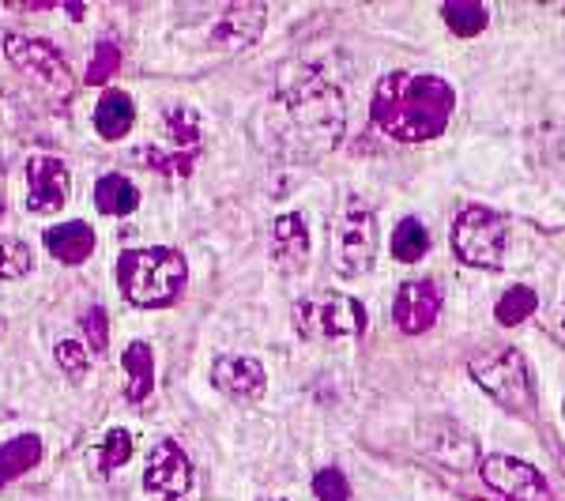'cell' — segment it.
<instances>
[{"label": "cell", "mask_w": 565, "mask_h": 501, "mask_svg": "<svg viewBox=\"0 0 565 501\" xmlns=\"http://www.w3.org/2000/svg\"><path fill=\"white\" fill-rule=\"evenodd\" d=\"M348 129V106L343 95L321 76H306L302 84L276 90L257 117V132L264 148L290 162H317Z\"/></svg>", "instance_id": "cell-1"}, {"label": "cell", "mask_w": 565, "mask_h": 501, "mask_svg": "<svg viewBox=\"0 0 565 501\" xmlns=\"http://www.w3.org/2000/svg\"><path fill=\"white\" fill-rule=\"evenodd\" d=\"M457 90L449 79L430 72H388L373 90L370 117L388 140L426 143L449 129Z\"/></svg>", "instance_id": "cell-2"}, {"label": "cell", "mask_w": 565, "mask_h": 501, "mask_svg": "<svg viewBox=\"0 0 565 501\" xmlns=\"http://www.w3.org/2000/svg\"><path fill=\"white\" fill-rule=\"evenodd\" d=\"M189 264L170 245H154V249H125L117 257V287H121L125 302L136 309H167L174 306L185 290Z\"/></svg>", "instance_id": "cell-3"}, {"label": "cell", "mask_w": 565, "mask_h": 501, "mask_svg": "<svg viewBox=\"0 0 565 501\" xmlns=\"http://www.w3.org/2000/svg\"><path fill=\"white\" fill-rule=\"evenodd\" d=\"M468 370L482 393L505 407V412H513V415L535 412V381H532V370H527L524 354L516 348L482 351L468 362Z\"/></svg>", "instance_id": "cell-4"}, {"label": "cell", "mask_w": 565, "mask_h": 501, "mask_svg": "<svg viewBox=\"0 0 565 501\" xmlns=\"http://www.w3.org/2000/svg\"><path fill=\"white\" fill-rule=\"evenodd\" d=\"M377 215L362 196H348L332 218V260L343 279H359L377 264Z\"/></svg>", "instance_id": "cell-5"}, {"label": "cell", "mask_w": 565, "mask_h": 501, "mask_svg": "<svg viewBox=\"0 0 565 501\" xmlns=\"http://www.w3.org/2000/svg\"><path fill=\"white\" fill-rule=\"evenodd\" d=\"M452 253L471 268H501L509 257V218L487 204H468L452 223Z\"/></svg>", "instance_id": "cell-6"}, {"label": "cell", "mask_w": 565, "mask_h": 501, "mask_svg": "<svg viewBox=\"0 0 565 501\" xmlns=\"http://www.w3.org/2000/svg\"><path fill=\"white\" fill-rule=\"evenodd\" d=\"M295 328L302 340H354L370 328V313L351 295H317L295 302Z\"/></svg>", "instance_id": "cell-7"}, {"label": "cell", "mask_w": 565, "mask_h": 501, "mask_svg": "<svg viewBox=\"0 0 565 501\" xmlns=\"http://www.w3.org/2000/svg\"><path fill=\"white\" fill-rule=\"evenodd\" d=\"M0 45H4L8 61H12L26 79H34V84L45 87L50 95L68 98L72 90H76L68 61L61 57L57 45H50L45 39H31V34H4Z\"/></svg>", "instance_id": "cell-8"}, {"label": "cell", "mask_w": 565, "mask_h": 501, "mask_svg": "<svg viewBox=\"0 0 565 501\" xmlns=\"http://www.w3.org/2000/svg\"><path fill=\"white\" fill-rule=\"evenodd\" d=\"M479 476L490 490H498L509 501H551V487L527 460L505 457V452H490L479 460Z\"/></svg>", "instance_id": "cell-9"}, {"label": "cell", "mask_w": 565, "mask_h": 501, "mask_svg": "<svg viewBox=\"0 0 565 501\" xmlns=\"http://www.w3.org/2000/svg\"><path fill=\"white\" fill-rule=\"evenodd\" d=\"M143 490L167 501H178L193 490V460L181 452L174 437H162L151 445L148 463H143Z\"/></svg>", "instance_id": "cell-10"}, {"label": "cell", "mask_w": 565, "mask_h": 501, "mask_svg": "<svg viewBox=\"0 0 565 501\" xmlns=\"http://www.w3.org/2000/svg\"><path fill=\"white\" fill-rule=\"evenodd\" d=\"M72 196V174L53 154H31L26 159V212L53 215L68 204Z\"/></svg>", "instance_id": "cell-11"}, {"label": "cell", "mask_w": 565, "mask_h": 501, "mask_svg": "<svg viewBox=\"0 0 565 501\" xmlns=\"http://www.w3.org/2000/svg\"><path fill=\"white\" fill-rule=\"evenodd\" d=\"M423 441H426V452H430L434 460H441L445 468L468 471L482 460L476 434H471L468 426L452 423V418H430L423 430Z\"/></svg>", "instance_id": "cell-12"}, {"label": "cell", "mask_w": 565, "mask_h": 501, "mask_svg": "<svg viewBox=\"0 0 565 501\" xmlns=\"http://www.w3.org/2000/svg\"><path fill=\"white\" fill-rule=\"evenodd\" d=\"M441 313V290L426 279H412L396 290V302H392V321L404 335H423L437 324Z\"/></svg>", "instance_id": "cell-13"}, {"label": "cell", "mask_w": 565, "mask_h": 501, "mask_svg": "<svg viewBox=\"0 0 565 501\" xmlns=\"http://www.w3.org/2000/svg\"><path fill=\"white\" fill-rule=\"evenodd\" d=\"M264 15H268V8L264 4H245V0H238V4H226L212 23V45L223 53L249 50L264 31Z\"/></svg>", "instance_id": "cell-14"}, {"label": "cell", "mask_w": 565, "mask_h": 501, "mask_svg": "<svg viewBox=\"0 0 565 501\" xmlns=\"http://www.w3.org/2000/svg\"><path fill=\"white\" fill-rule=\"evenodd\" d=\"M212 385L231 399H260L268 388L264 366L257 359H245V354H218L212 366Z\"/></svg>", "instance_id": "cell-15"}, {"label": "cell", "mask_w": 565, "mask_h": 501, "mask_svg": "<svg viewBox=\"0 0 565 501\" xmlns=\"http://www.w3.org/2000/svg\"><path fill=\"white\" fill-rule=\"evenodd\" d=\"M268 238H271V245H268L271 260H276L287 276L302 268L306 257H309V226H306L302 212H282V215L271 218Z\"/></svg>", "instance_id": "cell-16"}, {"label": "cell", "mask_w": 565, "mask_h": 501, "mask_svg": "<svg viewBox=\"0 0 565 501\" xmlns=\"http://www.w3.org/2000/svg\"><path fill=\"white\" fill-rule=\"evenodd\" d=\"M42 242H45V249H50V257L57 264H68V268L84 264L90 253H95V231H90L84 218H68V223L50 226V231L42 234Z\"/></svg>", "instance_id": "cell-17"}, {"label": "cell", "mask_w": 565, "mask_h": 501, "mask_svg": "<svg viewBox=\"0 0 565 501\" xmlns=\"http://www.w3.org/2000/svg\"><path fill=\"white\" fill-rule=\"evenodd\" d=\"M132 125H136L132 95H125V90H106V95L98 98V106H95V132L103 136V140L117 143V140H125V136L132 132Z\"/></svg>", "instance_id": "cell-18"}, {"label": "cell", "mask_w": 565, "mask_h": 501, "mask_svg": "<svg viewBox=\"0 0 565 501\" xmlns=\"http://www.w3.org/2000/svg\"><path fill=\"white\" fill-rule=\"evenodd\" d=\"M121 373H125V399L129 404H143L154 393V351L143 340H136L121 354Z\"/></svg>", "instance_id": "cell-19"}, {"label": "cell", "mask_w": 565, "mask_h": 501, "mask_svg": "<svg viewBox=\"0 0 565 501\" xmlns=\"http://www.w3.org/2000/svg\"><path fill=\"white\" fill-rule=\"evenodd\" d=\"M42 460V437L39 434H20L12 441L0 445V487L23 479L26 471H34Z\"/></svg>", "instance_id": "cell-20"}, {"label": "cell", "mask_w": 565, "mask_h": 501, "mask_svg": "<svg viewBox=\"0 0 565 501\" xmlns=\"http://www.w3.org/2000/svg\"><path fill=\"white\" fill-rule=\"evenodd\" d=\"M95 207L103 215L129 218L136 207H140V189L125 174H106V178H98V185H95Z\"/></svg>", "instance_id": "cell-21"}, {"label": "cell", "mask_w": 565, "mask_h": 501, "mask_svg": "<svg viewBox=\"0 0 565 501\" xmlns=\"http://www.w3.org/2000/svg\"><path fill=\"white\" fill-rule=\"evenodd\" d=\"M441 20L452 34H460V39H476V34L487 31L490 12L479 0H449V4H441Z\"/></svg>", "instance_id": "cell-22"}, {"label": "cell", "mask_w": 565, "mask_h": 501, "mask_svg": "<svg viewBox=\"0 0 565 501\" xmlns=\"http://www.w3.org/2000/svg\"><path fill=\"white\" fill-rule=\"evenodd\" d=\"M132 460V434L121 430V426H114V430H106V437L98 441V449L90 452V468L98 471V476H114L117 468H125V463Z\"/></svg>", "instance_id": "cell-23"}, {"label": "cell", "mask_w": 565, "mask_h": 501, "mask_svg": "<svg viewBox=\"0 0 565 501\" xmlns=\"http://www.w3.org/2000/svg\"><path fill=\"white\" fill-rule=\"evenodd\" d=\"M430 253V231L418 218H399L392 231V257L399 264H418Z\"/></svg>", "instance_id": "cell-24"}, {"label": "cell", "mask_w": 565, "mask_h": 501, "mask_svg": "<svg viewBox=\"0 0 565 501\" xmlns=\"http://www.w3.org/2000/svg\"><path fill=\"white\" fill-rule=\"evenodd\" d=\"M196 154H200V151H174V148L162 151V148H140V151H136V159H140L143 167L159 170L162 178H170V181H185L189 174H193Z\"/></svg>", "instance_id": "cell-25"}, {"label": "cell", "mask_w": 565, "mask_h": 501, "mask_svg": "<svg viewBox=\"0 0 565 501\" xmlns=\"http://www.w3.org/2000/svg\"><path fill=\"white\" fill-rule=\"evenodd\" d=\"M535 306H540V295H535L532 287L516 284V287H509L505 295H501V302H498V309H494V317H498V324L513 328V324H524L527 317L535 313Z\"/></svg>", "instance_id": "cell-26"}, {"label": "cell", "mask_w": 565, "mask_h": 501, "mask_svg": "<svg viewBox=\"0 0 565 501\" xmlns=\"http://www.w3.org/2000/svg\"><path fill=\"white\" fill-rule=\"evenodd\" d=\"M31 245L20 242V238H4L0 242V279H8V284H15V279H23L26 271H31Z\"/></svg>", "instance_id": "cell-27"}, {"label": "cell", "mask_w": 565, "mask_h": 501, "mask_svg": "<svg viewBox=\"0 0 565 501\" xmlns=\"http://www.w3.org/2000/svg\"><path fill=\"white\" fill-rule=\"evenodd\" d=\"M121 68V50L114 42H98L90 50V65H87V84L90 87H103L114 79V72Z\"/></svg>", "instance_id": "cell-28"}, {"label": "cell", "mask_w": 565, "mask_h": 501, "mask_svg": "<svg viewBox=\"0 0 565 501\" xmlns=\"http://www.w3.org/2000/svg\"><path fill=\"white\" fill-rule=\"evenodd\" d=\"M79 328H84L87 348L95 351V354H103L106 343H109V317H106V309L103 306H90L87 313L79 317Z\"/></svg>", "instance_id": "cell-29"}, {"label": "cell", "mask_w": 565, "mask_h": 501, "mask_svg": "<svg viewBox=\"0 0 565 501\" xmlns=\"http://www.w3.org/2000/svg\"><path fill=\"white\" fill-rule=\"evenodd\" d=\"M313 494L317 501H351V487L340 468H321L313 476Z\"/></svg>", "instance_id": "cell-30"}, {"label": "cell", "mask_w": 565, "mask_h": 501, "mask_svg": "<svg viewBox=\"0 0 565 501\" xmlns=\"http://www.w3.org/2000/svg\"><path fill=\"white\" fill-rule=\"evenodd\" d=\"M57 366L68 373L72 381H84L87 377V366H90V359H87V351L79 348V343H72V340H61L57 343Z\"/></svg>", "instance_id": "cell-31"}, {"label": "cell", "mask_w": 565, "mask_h": 501, "mask_svg": "<svg viewBox=\"0 0 565 501\" xmlns=\"http://www.w3.org/2000/svg\"><path fill=\"white\" fill-rule=\"evenodd\" d=\"M264 501H282V498H264Z\"/></svg>", "instance_id": "cell-32"}, {"label": "cell", "mask_w": 565, "mask_h": 501, "mask_svg": "<svg viewBox=\"0 0 565 501\" xmlns=\"http://www.w3.org/2000/svg\"><path fill=\"white\" fill-rule=\"evenodd\" d=\"M562 332H565V317H562Z\"/></svg>", "instance_id": "cell-33"}, {"label": "cell", "mask_w": 565, "mask_h": 501, "mask_svg": "<svg viewBox=\"0 0 565 501\" xmlns=\"http://www.w3.org/2000/svg\"><path fill=\"white\" fill-rule=\"evenodd\" d=\"M0 332H4V321H0Z\"/></svg>", "instance_id": "cell-34"}, {"label": "cell", "mask_w": 565, "mask_h": 501, "mask_svg": "<svg viewBox=\"0 0 565 501\" xmlns=\"http://www.w3.org/2000/svg\"><path fill=\"white\" fill-rule=\"evenodd\" d=\"M476 501H482V498H476Z\"/></svg>", "instance_id": "cell-35"}]
</instances>
